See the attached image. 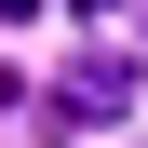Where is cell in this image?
<instances>
[{
  "instance_id": "6da1fadb",
  "label": "cell",
  "mask_w": 148,
  "mask_h": 148,
  "mask_svg": "<svg viewBox=\"0 0 148 148\" xmlns=\"http://www.w3.org/2000/svg\"><path fill=\"white\" fill-rule=\"evenodd\" d=\"M121 94H135V67L94 54V67H67V81H54V121H121Z\"/></svg>"
}]
</instances>
